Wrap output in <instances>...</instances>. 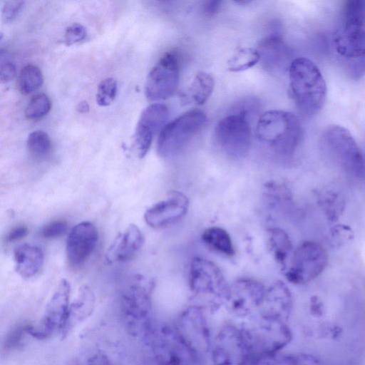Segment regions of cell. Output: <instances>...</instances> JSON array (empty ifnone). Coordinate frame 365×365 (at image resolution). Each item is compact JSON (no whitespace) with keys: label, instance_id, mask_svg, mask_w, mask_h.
Returning a JSON list of instances; mask_svg holds the SVG:
<instances>
[{"label":"cell","instance_id":"cell-27","mask_svg":"<svg viewBox=\"0 0 365 365\" xmlns=\"http://www.w3.org/2000/svg\"><path fill=\"white\" fill-rule=\"evenodd\" d=\"M202 240L211 250L225 256L235 254L234 247L228 232L220 227H210L205 229L201 235Z\"/></svg>","mask_w":365,"mask_h":365},{"label":"cell","instance_id":"cell-39","mask_svg":"<svg viewBox=\"0 0 365 365\" xmlns=\"http://www.w3.org/2000/svg\"><path fill=\"white\" fill-rule=\"evenodd\" d=\"M68 229L66 222L56 220L44 225L41 231V235L44 238H56L66 233Z\"/></svg>","mask_w":365,"mask_h":365},{"label":"cell","instance_id":"cell-46","mask_svg":"<svg viewBox=\"0 0 365 365\" xmlns=\"http://www.w3.org/2000/svg\"><path fill=\"white\" fill-rule=\"evenodd\" d=\"M78 113H85L89 110V105L86 101H81L76 106Z\"/></svg>","mask_w":365,"mask_h":365},{"label":"cell","instance_id":"cell-2","mask_svg":"<svg viewBox=\"0 0 365 365\" xmlns=\"http://www.w3.org/2000/svg\"><path fill=\"white\" fill-rule=\"evenodd\" d=\"M256 135L259 142L279 156L291 158L302 143L304 130L301 121L294 113L269 110L259 118Z\"/></svg>","mask_w":365,"mask_h":365},{"label":"cell","instance_id":"cell-19","mask_svg":"<svg viewBox=\"0 0 365 365\" xmlns=\"http://www.w3.org/2000/svg\"><path fill=\"white\" fill-rule=\"evenodd\" d=\"M98 239V230L90 222L74 226L66 240V255L70 263H83L93 252Z\"/></svg>","mask_w":365,"mask_h":365},{"label":"cell","instance_id":"cell-13","mask_svg":"<svg viewBox=\"0 0 365 365\" xmlns=\"http://www.w3.org/2000/svg\"><path fill=\"white\" fill-rule=\"evenodd\" d=\"M328 262V253L321 244L306 241L293 252L284 275L292 284H304L319 276Z\"/></svg>","mask_w":365,"mask_h":365},{"label":"cell","instance_id":"cell-4","mask_svg":"<svg viewBox=\"0 0 365 365\" xmlns=\"http://www.w3.org/2000/svg\"><path fill=\"white\" fill-rule=\"evenodd\" d=\"M230 284L219 267L202 257L192 259L189 273V289L193 304L207 312H214L224 307Z\"/></svg>","mask_w":365,"mask_h":365},{"label":"cell","instance_id":"cell-11","mask_svg":"<svg viewBox=\"0 0 365 365\" xmlns=\"http://www.w3.org/2000/svg\"><path fill=\"white\" fill-rule=\"evenodd\" d=\"M71 304V285L62 279L37 321L29 324V336L38 340L49 339L62 333Z\"/></svg>","mask_w":365,"mask_h":365},{"label":"cell","instance_id":"cell-30","mask_svg":"<svg viewBox=\"0 0 365 365\" xmlns=\"http://www.w3.org/2000/svg\"><path fill=\"white\" fill-rule=\"evenodd\" d=\"M260 61L257 48L242 47L237 49L227 61V68L232 72L247 70Z\"/></svg>","mask_w":365,"mask_h":365},{"label":"cell","instance_id":"cell-35","mask_svg":"<svg viewBox=\"0 0 365 365\" xmlns=\"http://www.w3.org/2000/svg\"><path fill=\"white\" fill-rule=\"evenodd\" d=\"M330 237L336 246L341 247L351 242L354 238V233L349 225L337 224L331 228Z\"/></svg>","mask_w":365,"mask_h":365},{"label":"cell","instance_id":"cell-12","mask_svg":"<svg viewBox=\"0 0 365 365\" xmlns=\"http://www.w3.org/2000/svg\"><path fill=\"white\" fill-rule=\"evenodd\" d=\"M209 356L212 365H250L253 356L240 327L222 326L213 336Z\"/></svg>","mask_w":365,"mask_h":365},{"label":"cell","instance_id":"cell-21","mask_svg":"<svg viewBox=\"0 0 365 365\" xmlns=\"http://www.w3.org/2000/svg\"><path fill=\"white\" fill-rule=\"evenodd\" d=\"M144 237L135 225H129L118 234L106 253L107 263L123 262L131 259L142 247Z\"/></svg>","mask_w":365,"mask_h":365},{"label":"cell","instance_id":"cell-41","mask_svg":"<svg viewBox=\"0 0 365 365\" xmlns=\"http://www.w3.org/2000/svg\"><path fill=\"white\" fill-rule=\"evenodd\" d=\"M29 324L19 327L14 330L6 338L5 341L6 349H15L21 344L24 336H29Z\"/></svg>","mask_w":365,"mask_h":365},{"label":"cell","instance_id":"cell-28","mask_svg":"<svg viewBox=\"0 0 365 365\" xmlns=\"http://www.w3.org/2000/svg\"><path fill=\"white\" fill-rule=\"evenodd\" d=\"M215 87L213 77L206 72H198L187 88V96L197 105L204 104L211 96Z\"/></svg>","mask_w":365,"mask_h":365},{"label":"cell","instance_id":"cell-15","mask_svg":"<svg viewBox=\"0 0 365 365\" xmlns=\"http://www.w3.org/2000/svg\"><path fill=\"white\" fill-rule=\"evenodd\" d=\"M266 287L252 278H240L230 284L225 308L233 317L245 321L259 311Z\"/></svg>","mask_w":365,"mask_h":365},{"label":"cell","instance_id":"cell-6","mask_svg":"<svg viewBox=\"0 0 365 365\" xmlns=\"http://www.w3.org/2000/svg\"><path fill=\"white\" fill-rule=\"evenodd\" d=\"M332 43L340 56L352 63L365 61V0L345 2Z\"/></svg>","mask_w":365,"mask_h":365},{"label":"cell","instance_id":"cell-43","mask_svg":"<svg viewBox=\"0 0 365 365\" xmlns=\"http://www.w3.org/2000/svg\"><path fill=\"white\" fill-rule=\"evenodd\" d=\"M29 232L26 226L21 225L13 228L8 234L6 240L9 242H16L27 235Z\"/></svg>","mask_w":365,"mask_h":365},{"label":"cell","instance_id":"cell-37","mask_svg":"<svg viewBox=\"0 0 365 365\" xmlns=\"http://www.w3.org/2000/svg\"><path fill=\"white\" fill-rule=\"evenodd\" d=\"M16 75V66L11 56L1 51L0 55V79L3 83L11 81Z\"/></svg>","mask_w":365,"mask_h":365},{"label":"cell","instance_id":"cell-23","mask_svg":"<svg viewBox=\"0 0 365 365\" xmlns=\"http://www.w3.org/2000/svg\"><path fill=\"white\" fill-rule=\"evenodd\" d=\"M16 271L24 278L35 276L43 264L42 250L32 244L24 243L17 246L14 252Z\"/></svg>","mask_w":365,"mask_h":365},{"label":"cell","instance_id":"cell-42","mask_svg":"<svg viewBox=\"0 0 365 365\" xmlns=\"http://www.w3.org/2000/svg\"><path fill=\"white\" fill-rule=\"evenodd\" d=\"M309 311L312 315L315 317H319L324 314V305L318 296L314 295L310 298Z\"/></svg>","mask_w":365,"mask_h":365},{"label":"cell","instance_id":"cell-16","mask_svg":"<svg viewBox=\"0 0 365 365\" xmlns=\"http://www.w3.org/2000/svg\"><path fill=\"white\" fill-rule=\"evenodd\" d=\"M180 78L179 60L176 53H165L150 71L145 85V94L148 100H165L176 92Z\"/></svg>","mask_w":365,"mask_h":365},{"label":"cell","instance_id":"cell-26","mask_svg":"<svg viewBox=\"0 0 365 365\" xmlns=\"http://www.w3.org/2000/svg\"><path fill=\"white\" fill-rule=\"evenodd\" d=\"M250 365H323L315 356L307 353L274 354L252 359Z\"/></svg>","mask_w":365,"mask_h":365},{"label":"cell","instance_id":"cell-40","mask_svg":"<svg viewBox=\"0 0 365 365\" xmlns=\"http://www.w3.org/2000/svg\"><path fill=\"white\" fill-rule=\"evenodd\" d=\"M22 1H6L2 9L3 19L6 22L12 21L18 16L24 6Z\"/></svg>","mask_w":365,"mask_h":365},{"label":"cell","instance_id":"cell-10","mask_svg":"<svg viewBox=\"0 0 365 365\" xmlns=\"http://www.w3.org/2000/svg\"><path fill=\"white\" fill-rule=\"evenodd\" d=\"M207 312L202 307L192 303L179 313L173 324L198 360L209 355L213 339Z\"/></svg>","mask_w":365,"mask_h":365},{"label":"cell","instance_id":"cell-9","mask_svg":"<svg viewBox=\"0 0 365 365\" xmlns=\"http://www.w3.org/2000/svg\"><path fill=\"white\" fill-rule=\"evenodd\" d=\"M321 143L325 151L349 174L365 177V160L351 133L339 125L328 126Z\"/></svg>","mask_w":365,"mask_h":365},{"label":"cell","instance_id":"cell-14","mask_svg":"<svg viewBox=\"0 0 365 365\" xmlns=\"http://www.w3.org/2000/svg\"><path fill=\"white\" fill-rule=\"evenodd\" d=\"M214 137L227 155L239 158L247 155L252 140V130L245 111L229 114L217 123Z\"/></svg>","mask_w":365,"mask_h":365},{"label":"cell","instance_id":"cell-32","mask_svg":"<svg viewBox=\"0 0 365 365\" xmlns=\"http://www.w3.org/2000/svg\"><path fill=\"white\" fill-rule=\"evenodd\" d=\"M26 148L29 153L33 158L43 160L47 158L51 152V140L46 132L35 130L28 135Z\"/></svg>","mask_w":365,"mask_h":365},{"label":"cell","instance_id":"cell-1","mask_svg":"<svg viewBox=\"0 0 365 365\" xmlns=\"http://www.w3.org/2000/svg\"><path fill=\"white\" fill-rule=\"evenodd\" d=\"M154 288L153 279L136 274L122 292L121 319L126 331L133 337L145 340L154 324L152 320Z\"/></svg>","mask_w":365,"mask_h":365},{"label":"cell","instance_id":"cell-8","mask_svg":"<svg viewBox=\"0 0 365 365\" xmlns=\"http://www.w3.org/2000/svg\"><path fill=\"white\" fill-rule=\"evenodd\" d=\"M206 114L200 110H190L166 123L159 133L157 153L162 158L178 154L205 127Z\"/></svg>","mask_w":365,"mask_h":365},{"label":"cell","instance_id":"cell-3","mask_svg":"<svg viewBox=\"0 0 365 365\" xmlns=\"http://www.w3.org/2000/svg\"><path fill=\"white\" fill-rule=\"evenodd\" d=\"M290 96L303 114L311 116L323 108L327 93L324 78L319 67L310 59L298 57L289 67Z\"/></svg>","mask_w":365,"mask_h":365},{"label":"cell","instance_id":"cell-29","mask_svg":"<svg viewBox=\"0 0 365 365\" xmlns=\"http://www.w3.org/2000/svg\"><path fill=\"white\" fill-rule=\"evenodd\" d=\"M43 82L41 69L36 65L27 64L21 70L17 78V88L23 95H28L39 87Z\"/></svg>","mask_w":365,"mask_h":365},{"label":"cell","instance_id":"cell-17","mask_svg":"<svg viewBox=\"0 0 365 365\" xmlns=\"http://www.w3.org/2000/svg\"><path fill=\"white\" fill-rule=\"evenodd\" d=\"M168 115V107L162 103L150 104L143 110L134 134L135 148L139 158L147 154L153 137L165 126Z\"/></svg>","mask_w":365,"mask_h":365},{"label":"cell","instance_id":"cell-45","mask_svg":"<svg viewBox=\"0 0 365 365\" xmlns=\"http://www.w3.org/2000/svg\"><path fill=\"white\" fill-rule=\"evenodd\" d=\"M221 4V1L212 0L206 1L203 6V12L208 16H213L218 11Z\"/></svg>","mask_w":365,"mask_h":365},{"label":"cell","instance_id":"cell-24","mask_svg":"<svg viewBox=\"0 0 365 365\" xmlns=\"http://www.w3.org/2000/svg\"><path fill=\"white\" fill-rule=\"evenodd\" d=\"M268 240L271 252L282 270L287 268L292 255V244L288 234L279 227L268 230Z\"/></svg>","mask_w":365,"mask_h":365},{"label":"cell","instance_id":"cell-38","mask_svg":"<svg viewBox=\"0 0 365 365\" xmlns=\"http://www.w3.org/2000/svg\"><path fill=\"white\" fill-rule=\"evenodd\" d=\"M87 31L82 24L75 23L69 26L65 31L63 41L66 45L71 46L83 41Z\"/></svg>","mask_w":365,"mask_h":365},{"label":"cell","instance_id":"cell-33","mask_svg":"<svg viewBox=\"0 0 365 365\" xmlns=\"http://www.w3.org/2000/svg\"><path fill=\"white\" fill-rule=\"evenodd\" d=\"M51 103L44 93L34 95L25 109V116L30 120H36L45 116L51 110Z\"/></svg>","mask_w":365,"mask_h":365},{"label":"cell","instance_id":"cell-5","mask_svg":"<svg viewBox=\"0 0 365 365\" xmlns=\"http://www.w3.org/2000/svg\"><path fill=\"white\" fill-rule=\"evenodd\" d=\"M250 348L253 359L280 353L292 340L287 322L255 314L239 324Z\"/></svg>","mask_w":365,"mask_h":365},{"label":"cell","instance_id":"cell-18","mask_svg":"<svg viewBox=\"0 0 365 365\" xmlns=\"http://www.w3.org/2000/svg\"><path fill=\"white\" fill-rule=\"evenodd\" d=\"M189 200L179 191H171L168 196L150 207L144 214L146 223L152 227L160 228L172 225L186 214Z\"/></svg>","mask_w":365,"mask_h":365},{"label":"cell","instance_id":"cell-22","mask_svg":"<svg viewBox=\"0 0 365 365\" xmlns=\"http://www.w3.org/2000/svg\"><path fill=\"white\" fill-rule=\"evenodd\" d=\"M96 305V297L93 291L87 286L79 288L73 301H71L66 322L61 337L69 336L73 330L88 319L93 314Z\"/></svg>","mask_w":365,"mask_h":365},{"label":"cell","instance_id":"cell-20","mask_svg":"<svg viewBox=\"0 0 365 365\" xmlns=\"http://www.w3.org/2000/svg\"><path fill=\"white\" fill-rule=\"evenodd\" d=\"M293 307V298L288 286L277 280L266 287L258 314L287 322Z\"/></svg>","mask_w":365,"mask_h":365},{"label":"cell","instance_id":"cell-7","mask_svg":"<svg viewBox=\"0 0 365 365\" xmlns=\"http://www.w3.org/2000/svg\"><path fill=\"white\" fill-rule=\"evenodd\" d=\"M155 365H197L199 361L178 333L173 324H154L145 340Z\"/></svg>","mask_w":365,"mask_h":365},{"label":"cell","instance_id":"cell-36","mask_svg":"<svg viewBox=\"0 0 365 365\" xmlns=\"http://www.w3.org/2000/svg\"><path fill=\"white\" fill-rule=\"evenodd\" d=\"M265 195L277 201H289L292 199V193L289 189L284 184L269 182L264 185Z\"/></svg>","mask_w":365,"mask_h":365},{"label":"cell","instance_id":"cell-34","mask_svg":"<svg viewBox=\"0 0 365 365\" xmlns=\"http://www.w3.org/2000/svg\"><path fill=\"white\" fill-rule=\"evenodd\" d=\"M117 81L109 77L101 81L98 86L96 102L101 106H109L115 99L117 93Z\"/></svg>","mask_w":365,"mask_h":365},{"label":"cell","instance_id":"cell-31","mask_svg":"<svg viewBox=\"0 0 365 365\" xmlns=\"http://www.w3.org/2000/svg\"><path fill=\"white\" fill-rule=\"evenodd\" d=\"M260 59L262 58L269 65H276L282 59L284 53V45L282 38L277 35H272L264 38L257 48Z\"/></svg>","mask_w":365,"mask_h":365},{"label":"cell","instance_id":"cell-47","mask_svg":"<svg viewBox=\"0 0 365 365\" xmlns=\"http://www.w3.org/2000/svg\"><path fill=\"white\" fill-rule=\"evenodd\" d=\"M144 365H155V364L153 361H151V362L147 363Z\"/></svg>","mask_w":365,"mask_h":365},{"label":"cell","instance_id":"cell-25","mask_svg":"<svg viewBox=\"0 0 365 365\" xmlns=\"http://www.w3.org/2000/svg\"><path fill=\"white\" fill-rule=\"evenodd\" d=\"M317 202L328 221L336 222L345 210V200L338 191L324 189L317 192Z\"/></svg>","mask_w":365,"mask_h":365},{"label":"cell","instance_id":"cell-44","mask_svg":"<svg viewBox=\"0 0 365 365\" xmlns=\"http://www.w3.org/2000/svg\"><path fill=\"white\" fill-rule=\"evenodd\" d=\"M87 365H113V364L106 354L96 353L89 358Z\"/></svg>","mask_w":365,"mask_h":365}]
</instances>
